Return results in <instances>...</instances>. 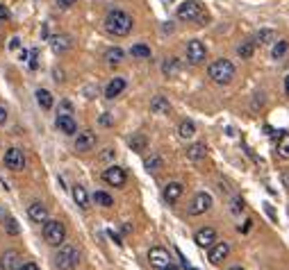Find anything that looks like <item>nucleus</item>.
Wrapping results in <instances>:
<instances>
[{
	"label": "nucleus",
	"mask_w": 289,
	"mask_h": 270,
	"mask_svg": "<svg viewBox=\"0 0 289 270\" xmlns=\"http://www.w3.org/2000/svg\"><path fill=\"white\" fill-rule=\"evenodd\" d=\"M105 30L114 36L130 34V30H132V16L123 12V9H112L107 14V18H105Z\"/></svg>",
	"instance_id": "f257e3e1"
},
{
	"label": "nucleus",
	"mask_w": 289,
	"mask_h": 270,
	"mask_svg": "<svg viewBox=\"0 0 289 270\" xmlns=\"http://www.w3.org/2000/svg\"><path fill=\"white\" fill-rule=\"evenodd\" d=\"M176 14L180 20H194V23H198V25H205V20H207V12L203 9V5L198 3V0H187V3H182Z\"/></svg>",
	"instance_id": "f03ea898"
},
{
	"label": "nucleus",
	"mask_w": 289,
	"mask_h": 270,
	"mask_svg": "<svg viewBox=\"0 0 289 270\" xmlns=\"http://www.w3.org/2000/svg\"><path fill=\"white\" fill-rule=\"evenodd\" d=\"M207 75L217 84H228V82H233V77H235V66H233V61H228V59H217V61L209 64Z\"/></svg>",
	"instance_id": "7ed1b4c3"
},
{
	"label": "nucleus",
	"mask_w": 289,
	"mask_h": 270,
	"mask_svg": "<svg viewBox=\"0 0 289 270\" xmlns=\"http://www.w3.org/2000/svg\"><path fill=\"white\" fill-rule=\"evenodd\" d=\"M78 261H80V252H78V247L71 245V243H62L60 252H57V257H55V266L60 270H73L78 266Z\"/></svg>",
	"instance_id": "20e7f679"
},
{
	"label": "nucleus",
	"mask_w": 289,
	"mask_h": 270,
	"mask_svg": "<svg viewBox=\"0 0 289 270\" xmlns=\"http://www.w3.org/2000/svg\"><path fill=\"white\" fill-rule=\"evenodd\" d=\"M44 238L48 245H62L66 238V227L60 220H46L44 225Z\"/></svg>",
	"instance_id": "39448f33"
},
{
	"label": "nucleus",
	"mask_w": 289,
	"mask_h": 270,
	"mask_svg": "<svg viewBox=\"0 0 289 270\" xmlns=\"http://www.w3.org/2000/svg\"><path fill=\"white\" fill-rule=\"evenodd\" d=\"M209 206H212V195L205 193V191H201V193L194 195L191 204H189V214H191V216H201V214H205V211H209Z\"/></svg>",
	"instance_id": "423d86ee"
},
{
	"label": "nucleus",
	"mask_w": 289,
	"mask_h": 270,
	"mask_svg": "<svg viewBox=\"0 0 289 270\" xmlns=\"http://www.w3.org/2000/svg\"><path fill=\"white\" fill-rule=\"evenodd\" d=\"M205 57H207V50H205V46L201 44V41H198V39L189 41V44H187V59H189V64L198 66V64L205 61Z\"/></svg>",
	"instance_id": "0eeeda50"
},
{
	"label": "nucleus",
	"mask_w": 289,
	"mask_h": 270,
	"mask_svg": "<svg viewBox=\"0 0 289 270\" xmlns=\"http://www.w3.org/2000/svg\"><path fill=\"white\" fill-rule=\"evenodd\" d=\"M103 179L109 184V186H125V182H128V175H125L123 168L109 166V168H105Z\"/></svg>",
	"instance_id": "6e6552de"
},
{
	"label": "nucleus",
	"mask_w": 289,
	"mask_h": 270,
	"mask_svg": "<svg viewBox=\"0 0 289 270\" xmlns=\"http://www.w3.org/2000/svg\"><path fill=\"white\" fill-rule=\"evenodd\" d=\"M5 166H7L9 171H23L25 168L23 150H18V148H9V150L5 152Z\"/></svg>",
	"instance_id": "1a4fd4ad"
},
{
	"label": "nucleus",
	"mask_w": 289,
	"mask_h": 270,
	"mask_svg": "<svg viewBox=\"0 0 289 270\" xmlns=\"http://www.w3.org/2000/svg\"><path fill=\"white\" fill-rule=\"evenodd\" d=\"M148 261H150V266H153V268L162 270V268H166L171 263V257H169V252H166L164 247H150Z\"/></svg>",
	"instance_id": "9d476101"
},
{
	"label": "nucleus",
	"mask_w": 289,
	"mask_h": 270,
	"mask_svg": "<svg viewBox=\"0 0 289 270\" xmlns=\"http://www.w3.org/2000/svg\"><path fill=\"white\" fill-rule=\"evenodd\" d=\"M21 266H23V259H21V254L16 250L3 252V257H0V270H21Z\"/></svg>",
	"instance_id": "9b49d317"
},
{
	"label": "nucleus",
	"mask_w": 289,
	"mask_h": 270,
	"mask_svg": "<svg viewBox=\"0 0 289 270\" xmlns=\"http://www.w3.org/2000/svg\"><path fill=\"white\" fill-rule=\"evenodd\" d=\"M96 148V134L91 130H85V132H78L75 136V150L80 152H89Z\"/></svg>",
	"instance_id": "f8f14e48"
},
{
	"label": "nucleus",
	"mask_w": 289,
	"mask_h": 270,
	"mask_svg": "<svg viewBox=\"0 0 289 270\" xmlns=\"http://www.w3.org/2000/svg\"><path fill=\"white\" fill-rule=\"evenodd\" d=\"M50 48L57 52V55H62V52H66V50H71L73 48V39H71V34H52L50 36Z\"/></svg>",
	"instance_id": "ddd939ff"
},
{
	"label": "nucleus",
	"mask_w": 289,
	"mask_h": 270,
	"mask_svg": "<svg viewBox=\"0 0 289 270\" xmlns=\"http://www.w3.org/2000/svg\"><path fill=\"white\" fill-rule=\"evenodd\" d=\"M194 241H196L198 247H212L214 243H217V232H214L212 227H203V230L196 232Z\"/></svg>",
	"instance_id": "4468645a"
},
{
	"label": "nucleus",
	"mask_w": 289,
	"mask_h": 270,
	"mask_svg": "<svg viewBox=\"0 0 289 270\" xmlns=\"http://www.w3.org/2000/svg\"><path fill=\"white\" fill-rule=\"evenodd\" d=\"M230 254V245L228 243H214L212 247H209V263H214V266H219V263L223 261L225 257Z\"/></svg>",
	"instance_id": "2eb2a0df"
},
{
	"label": "nucleus",
	"mask_w": 289,
	"mask_h": 270,
	"mask_svg": "<svg viewBox=\"0 0 289 270\" xmlns=\"http://www.w3.org/2000/svg\"><path fill=\"white\" fill-rule=\"evenodd\" d=\"M55 125L60 127V132H64V134H68V136L78 132V125H75V120H73L71 114H60L55 120Z\"/></svg>",
	"instance_id": "dca6fc26"
},
{
	"label": "nucleus",
	"mask_w": 289,
	"mask_h": 270,
	"mask_svg": "<svg viewBox=\"0 0 289 270\" xmlns=\"http://www.w3.org/2000/svg\"><path fill=\"white\" fill-rule=\"evenodd\" d=\"M28 216L34 222H46L48 220V206H46L44 202H32L28 206Z\"/></svg>",
	"instance_id": "f3484780"
},
{
	"label": "nucleus",
	"mask_w": 289,
	"mask_h": 270,
	"mask_svg": "<svg viewBox=\"0 0 289 270\" xmlns=\"http://www.w3.org/2000/svg\"><path fill=\"white\" fill-rule=\"evenodd\" d=\"M125 91V79L123 77H114L112 82L105 87V98H109V100H114L117 95H121Z\"/></svg>",
	"instance_id": "a211bd4d"
},
{
	"label": "nucleus",
	"mask_w": 289,
	"mask_h": 270,
	"mask_svg": "<svg viewBox=\"0 0 289 270\" xmlns=\"http://www.w3.org/2000/svg\"><path fill=\"white\" fill-rule=\"evenodd\" d=\"M182 191H185V186H182L180 182H171V184H166V189H164V200H166L169 204L178 202V198L182 195Z\"/></svg>",
	"instance_id": "6ab92c4d"
},
{
	"label": "nucleus",
	"mask_w": 289,
	"mask_h": 270,
	"mask_svg": "<svg viewBox=\"0 0 289 270\" xmlns=\"http://www.w3.org/2000/svg\"><path fill=\"white\" fill-rule=\"evenodd\" d=\"M180 71H182V64H180V59H176V57H169V59L162 64V73H164L166 77H178Z\"/></svg>",
	"instance_id": "aec40b11"
},
{
	"label": "nucleus",
	"mask_w": 289,
	"mask_h": 270,
	"mask_svg": "<svg viewBox=\"0 0 289 270\" xmlns=\"http://www.w3.org/2000/svg\"><path fill=\"white\" fill-rule=\"evenodd\" d=\"M150 111H153V114H169L171 102L164 98V95H155V98L150 100Z\"/></svg>",
	"instance_id": "412c9836"
},
{
	"label": "nucleus",
	"mask_w": 289,
	"mask_h": 270,
	"mask_svg": "<svg viewBox=\"0 0 289 270\" xmlns=\"http://www.w3.org/2000/svg\"><path fill=\"white\" fill-rule=\"evenodd\" d=\"M73 200L78 202L80 209H89V195H87L85 186H80V184H75V186H73Z\"/></svg>",
	"instance_id": "4be33fe9"
},
{
	"label": "nucleus",
	"mask_w": 289,
	"mask_h": 270,
	"mask_svg": "<svg viewBox=\"0 0 289 270\" xmlns=\"http://www.w3.org/2000/svg\"><path fill=\"white\" fill-rule=\"evenodd\" d=\"M205 155H207V146H205V143H194L187 150V157L191 159V161H201Z\"/></svg>",
	"instance_id": "5701e85b"
},
{
	"label": "nucleus",
	"mask_w": 289,
	"mask_h": 270,
	"mask_svg": "<svg viewBox=\"0 0 289 270\" xmlns=\"http://www.w3.org/2000/svg\"><path fill=\"white\" fill-rule=\"evenodd\" d=\"M105 59H107L109 66H117V64L123 61V50H121V48H109V50L105 52Z\"/></svg>",
	"instance_id": "b1692460"
},
{
	"label": "nucleus",
	"mask_w": 289,
	"mask_h": 270,
	"mask_svg": "<svg viewBox=\"0 0 289 270\" xmlns=\"http://www.w3.org/2000/svg\"><path fill=\"white\" fill-rule=\"evenodd\" d=\"M178 134H180L182 139H191V136L196 134V125H194L191 120H182V123L178 125Z\"/></svg>",
	"instance_id": "393cba45"
},
{
	"label": "nucleus",
	"mask_w": 289,
	"mask_h": 270,
	"mask_svg": "<svg viewBox=\"0 0 289 270\" xmlns=\"http://www.w3.org/2000/svg\"><path fill=\"white\" fill-rule=\"evenodd\" d=\"M146 148H148V139H146L144 134H137L130 139V150H134V152H144Z\"/></svg>",
	"instance_id": "a878e982"
},
{
	"label": "nucleus",
	"mask_w": 289,
	"mask_h": 270,
	"mask_svg": "<svg viewBox=\"0 0 289 270\" xmlns=\"http://www.w3.org/2000/svg\"><path fill=\"white\" fill-rule=\"evenodd\" d=\"M278 155L282 159H289V132L280 134V139H278Z\"/></svg>",
	"instance_id": "bb28decb"
},
{
	"label": "nucleus",
	"mask_w": 289,
	"mask_h": 270,
	"mask_svg": "<svg viewBox=\"0 0 289 270\" xmlns=\"http://www.w3.org/2000/svg\"><path fill=\"white\" fill-rule=\"evenodd\" d=\"M237 52H239L241 59H251L253 52H255V41H244V44L237 48Z\"/></svg>",
	"instance_id": "cd10ccee"
},
{
	"label": "nucleus",
	"mask_w": 289,
	"mask_h": 270,
	"mask_svg": "<svg viewBox=\"0 0 289 270\" xmlns=\"http://www.w3.org/2000/svg\"><path fill=\"white\" fill-rule=\"evenodd\" d=\"M36 102H39L44 109H50L52 107V95H50V91L39 89V91H36Z\"/></svg>",
	"instance_id": "c85d7f7f"
},
{
	"label": "nucleus",
	"mask_w": 289,
	"mask_h": 270,
	"mask_svg": "<svg viewBox=\"0 0 289 270\" xmlns=\"http://www.w3.org/2000/svg\"><path fill=\"white\" fill-rule=\"evenodd\" d=\"M93 202L101 204V206H114V200L109 193H105V191H96L93 193Z\"/></svg>",
	"instance_id": "c756f323"
},
{
	"label": "nucleus",
	"mask_w": 289,
	"mask_h": 270,
	"mask_svg": "<svg viewBox=\"0 0 289 270\" xmlns=\"http://www.w3.org/2000/svg\"><path fill=\"white\" fill-rule=\"evenodd\" d=\"M132 57H137V59H150V48L148 46H144V44H137L132 46Z\"/></svg>",
	"instance_id": "7c9ffc66"
},
{
	"label": "nucleus",
	"mask_w": 289,
	"mask_h": 270,
	"mask_svg": "<svg viewBox=\"0 0 289 270\" xmlns=\"http://www.w3.org/2000/svg\"><path fill=\"white\" fill-rule=\"evenodd\" d=\"M244 209H246L244 198H241V195H235V198L230 200V214H233V216H239Z\"/></svg>",
	"instance_id": "2f4dec72"
},
{
	"label": "nucleus",
	"mask_w": 289,
	"mask_h": 270,
	"mask_svg": "<svg viewBox=\"0 0 289 270\" xmlns=\"http://www.w3.org/2000/svg\"><path fill=\"white\" fill-rule=\"evenodd\" d=\"M287 50H289L287 41H278V44L273 46V50H271V57H273V59H282V57L287 55Z\"/></svg>",
	"instance_id": "473e14b6"
},
{
	"label": "nucleus",
	"mask_w": 289,
	"mask_h": 270,
	"mask_svg": "<svg viewBox=\"0 0 289 270\" xmlns=\"http://www.w3.org/2000/svg\"><path fill=\"white\" fill-rule=\"evenodd\" d=\"M164 166V161H162V157H150V159H146V171L148 173H157L160 171V168Z\"/></svg>",
	"instance_id": "72a5a7b5"
},
{
	"label": "nucleus",
	"mask_w": 289,
	"mask_h": 270,
	"mask_svg": "<svg viewBox=\"0 0 289 270\" xmlns=\"http://www.w3.org/2000/svg\"><path fill=\"white\" fill-rule=\"evenodd\" d=\"M273 39H276V32L273 30H260V34H257V41H260V44H271Z\"/></svg>",
	"instance_id": "f704fd0d"
},
{
	"label": "nucleus",
	"mask_w": 289,
	"mask_h": 270,
	"mask_svg": "<svg viewBox=\"0 0 289 270\" xmlns=\"http://www.w3.org/2000/svg\"><path fill=\"white\" fill-rule=\"evenodd\" d=\"M5 227H7V234H12V236H16V234H18V222L14 220V218H7Z\"/></svg>",
	"instance_id": "c9c22d12"
},
{
	"label": "nucleus",
	"mask_w": 289,
	"mask_h": 270,
	"mask_svg": "<svg viewBox=\"0 0 289 270\" xmlns=\"http://www.w3.org/2000/svg\"><path fill=\"white\" fill-rule=\"evenodd\" d=\"M36 57H39V50H32V52H30V68H32V71H36V66H39Z\"/></svg>",
	"instance_id": "e433bc0d"
},
{
	"label": "nucleus",
	"mask_w": 289,
	"mask_h": 270,
	"mask_svg": "<svg viewBox=\"0 0 289 270\" xmlns=\"http://www.w3.org/2000/svg\"><path fill=\"white\" fill-rule=\"evenodd\" d=\"M0 20H9V9L5 5H0Z\"/></svg>",
	"instance_id": "4c0bfd02"
},
{
	"label": "nucleus",
	"mask_w": 289,
	"mask_h": 270,
	"mask_svg": "<svg viewBox=\"0 0 289 270\" xmlns=\"http://www.w3.org/2000/svg\"><path fill=\"white\" fill-rule=\"evenodd\" d=\"M21 270H39V266H36V263H23V266H21Z\"/></svg>",
	"instance_id": "58836bf2"
},
{
	"label": "nucleus",
	"mask_w": 289,
	"mask_h": 270,
	"mask_svg": "<svg viewBox=\"0 0 289 270\" xmlns=\"http://www.w3.org/2000/svg\"><path fill=\"white\" fill-rule=\"evenodd\" d=\"M5 123H7V109L0 107V125H5Z\"/></svg>",
	"instance_id": "ea45409f"
},
{
	"label": "nucleus",
	"mask_w": 289,
	"mask_h": 270,
	"mask_svg": "<svg viewBox=\"0 0 289 270\" xmlns=\"http://www.w3.org/2000/svg\"><path fill=\"white\" fill-rule=\"evenodd\" d=\"M112 157H114V150H112V148H107V150L103 152V157H101V159H105V161H107V159H112Z\"/></svg>",
	"instance_id": "a19ab883"
},
{
	"label": "nucleus",
	"mask_w": 289,
	"mask_h": 270,
	"mask_svg": "<svg viewBox=\"0 0 289 270\" xmlns=\"http://www.w3.org/2000/svg\"><path fill=\"white\" fill-rule=\"evenodd\" d=\"M101 123H103V125H112V118L105 114V116H101Z\"/></svg>",
	"instance_id": "79ce46f5"
},
{
	"label": "nucleus",
	"mask_w": 289,
	"mask_h": 270,
	"mask_svg": "<svg viewBox=\"0 0 289 270\" xmlns=\"http://www.w3.org/2000/svg\"><path fill=\"white\" fill-rule=\"evenodd\" d=\"M21 44H18V39H16V36H14V39L12 41H9V48H12V50H16V48H18Z\"/></svg>",
	"instance_id": "37998d69"
},
{
	"label": "nucleus",
	"mask_w": 289,
	"mask_h": 270,
	"mask_svg": "<svg viewBox=\"0 0 289 270\" xmlns=\"http://www.w3.org/2000/svg\"><path fill=\"white\" fill-rule=\"evenodd\" d=\"M62 111H64V114H71V105H68V102H62Z\"/></svg>",
	"instance_id": "c03bdc74"
},
{
	"label": "nucleus",
	"mask_w": 289,
	"mask_h": 270,
	"mask_svg": "<svg viewBox=\"0 0 289 270\" xmlns=\"http://www.w3.org/2000/svg\"><path fill=\"white\" fill-rule=\"evenodd\" d=\"M109 236L114 238V243H117V245H121V243H123V241H121V238H119V234H114V232H109Z\"/></svg>",
	"instance_id": "a18cd8bd"
},
{
	"label": "nucleus",
	"mask_w": 289,
	"mask_h": 270,
	"mask_svg": "<svg viewBox=\"0 0 289 270\" xmlns=\"http://www.w3.org/2000/svg\"><path fill=\"white\" fill-rule=\"evenodd\" d=\"M282 184L289 189V173H282Z\"/></svg>",
	"instance_id": "49530a36"
},
{
	"label": "nucleus",
	"mask_w": 289,
	"mask_h": 270,
	"mask_svg": "<svg viewBox=\"0 0 289 270\" xmlns=\"http://www.w3.org/2000/svg\"><path fill=\"white\" fill-rule=\"evenodd\" d=\"M73 3V0H60V5H62V7H68V5H71Z\"/></svg>",
	"instance_id": "de8ad7c7"
},
{
	"label": "nucleus",
	"mask_w": 289,
	"mask_h": 270,
	"mask_svg": "<svg viewBox=\"0 0 289 270\" xmlns=\"http://www.w3.org/2000/svg\"><path fill=\"white\" fill-rule=\"evenodd\" d=\"M162 270H180V268H178V266H173V263H169V266H166V268H162Z\"/></svg>",
	"instance_id": "09e8293b"
},
{
	"label": "nucleus",
	"mask_w": 289,
	"mask_h": 270,
	"mask_svg": "<svg viewBox=\"0 0 289 270\" xmlns=\"http://www.w3.org/2000/svg\"><path fill=\"white\" fill-rule=\"evenodd\" d=\"M285 91H287V95H289V75L285 77Z\"/></svg>",
	"instance_id": "8fccbe9b"
},
{
	"label": "nucleus",
	"mask_w": 289,
	"mask_h": 270,
	"mask_svg": "<svg viewBox=\"0 0 289 270\" xmlns=\"http://www.w3.org/2000/svg\"><path fill=\"white\" fill-rule=\"evenodd\" d=\"M0 220L5 222V209H0Z\"/></svg>",
	"instance_id": "3c124183"
},
{
	"label": "nucleus",
	"mask_w": 289,
	"mask_h": 270,
	"mask_svg": "<svg viewBox=\"0 0 289 270\" xmlns=\"http://www.w3.org/2000/svg\"><path fill=\"white\" fill-rule=\"evenodd\" d=\"M228 270H244V268H239V266H237V268H228Z\"/></svg>",
	"instance_id": "603ef678"
}]
</instances>
